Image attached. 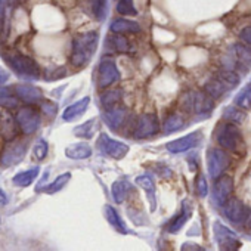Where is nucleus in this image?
Masks as SVG:
<instances>
[{
	"label": "nucleus",
	"mask_w": 251,
	"mask_h": 251,
	"mask_svg": "<svg viewBox=\"0 0 251 251\" xmlns=\"http://www.w3.org/2000/svg\"><path fill=\"white\" fill-rule=\"evenodd\" d=\"M99 34L98 31H89L78 34L73 40L71 48V64L74 67H84L95 55L98 49Z\"/></svg>",
	"instance_id": "nucleus-1"
},
{
	"label": "nucleus",
	"mask_w": 251,
	"mask_h": 251,
	"mask_svg": "<svg viewBox=\"0 0 251 251\" xmlns=\"http://www.w3.org/2000/svg\"><path fill=\"white\" fill-rule=\"evenodd\" d=\"M216 139L223 150H227V151L235 152V154H238L244 148L241 130L236 127L235 124H230V123H225V124L217 126Z\"/></svg>",
	"instance_id": "nucleus-2"
},
{
	"label": "nucleus",
	"mask_w": 251,
	"mask_h": 251,
	"mask_svg": "<svg viewBox=\"0 0 251 251\" xmlns=\"http://www.w3.org/2000/svg\"><path fill=\"white\" fill-rule=\"evenodd\" d=\"M5 59L20 75H23L25 78L39 80L42 75L39 64L27 55H23L20 52H9V53H6Z\"/></svg>",
	"instance_id": "nucleus-3"
},
{
	"label": "nucleus",
	"mask_w": 251,
	"mask_h": 251,
	"mask_svg": "<svg viewBox=\"0 0 251 251\" xmlns=\"http://www.w3.org/2000/svg\"><path fill=\"white\" fill-rule=\"evenodd\" d=\"M17 121H18V126H20V129L24 135H33L37 132V129L40 127V114L39 111L34 108V106H23L18 109L17 115H15Z\"/></svg>",
	"instance_id": "nucleus-4"
},
{
	"label": "nucleus",
	"mask_w": 251,
	"mask_h": 251,
	"mask_svg": "<svg viewBox=\"0 0 251 251\" xmlns=\"http://www.w3.org/2000/svg\"><path fill=\"white\" fill-rule=\"evenodd\" d=\"M158 130H160L158 117L152 112H148V114H142L136 120L132 136L135 139H147L154 136Z\"/></svg>",
	"instance_id": "nucleus-5"
},
{
	"label": "nucleus",
	"mask_w": 251,
	"mask_h": 251,
	"mask_svg": "<svg viewBox=\"0 0 251 251\" xmlns=\"http://www.w3.org/2000/svg\"><path fill=\"white\" fill-rule=\"evenodd\" d=\"M207 170L211 179H217L230 166L229 155L219 148H211L207 151Z\"/></svg>",
	"instance_id": "nucleus-6"
},
{
	"label": "nucleus",
	"mask_w": 251,
	"mask_h": 251,
	"mask_svg": "<svg viewBox=\"0 0 251 251\" xmlns=\"http://www.w3.org/2000/svg\"><path fill=\"white\" fill-rule=\"evenodd\" d=\"M27 152V142L21 141V139H12L8 141V144L3 148L2 157H0V163L5 167H12L18 163H21V160L24 158Z\"/></svg>",
	"instance_id": "nucleus-7"
},
{
	"label": "nucleus",
	"mask_w": 251,
	"mask_h": 251,
	"mask_svg": "<svg viewBox=\"0 0 251 251\" xmlns=\"http://www.w3.org/2000/svg\"><path fill=\"white\" fill-rule=\"evenodd\" d=\"M223 213L235 225H244L251 217V208H248L241 200L232 197L223 204Z\"/></svg>",
	"instance_id": "nucleus-8"
},
{
	"label": "nucleus",
	"mask_w": 251,
	"mask_h": 251,
	"mask_svg": "<svg viewBox=\"0 0 251 251\" xmlns=\"http://www.w3.org/2000/svg\"><path fill=\"white\" fill-rule=\"evenodd\" d=\"M98 148L100 150V152H103L105 155H108L114 160H121L126 154L129 152V145H126L120 141H114L109 136H106L105 133H102L99 136Z\"/></svg>",
	"instance_id": "nucleus-9"
},
{
	"label": "nucleus",
	"mask_w": 251,
	"mask_h": 251,
	"mask_svg": "<svg viewBox=\"0 0 251 251\" xmlns=\"http://www.w3.org/2000/svg\"><path fill=\"white\" fill-rule=\"evenodd\" d=\"M120 80V71L112 59H102L98 68V86L99 89H108Z\"/></svg>",
	"instance_id": "nucleus-10"
},
{
	"label": "nucleus",
	"mask_w": 251,
	"mask_h": 251,
	"mask_svg": "<svg viewBox=\"0 0 251 251\" xmlns=\"http://www.w3.org/2000/svg\"><path fill=\"white\" fill-rule=\"evenodd\" d=\"M213 229H214L216 242L219 244V247L222 250H236V248L241 247V242H239L236 233L232 229L226 227L220 222H216Z\"/></svg>",
	"instance_id": "nucleus-11"
},
{
	"label": "nucleus",
	"mask_w": 251,
	"mask_h": 251,
	"mask_svg": "<svg viewBox=\"0 0 251 251\" xmlns=\"http://www.w3.org/2000/svg\"><path fill=\"white\" fill-rule=\"evenodd\" d=\"M233 192V180L230 176L222 175L220 177L216 179L214 188H213V200L216 204L223 205L232 195Z\"/></svg>",
	"instance_id": "nucleus-12"
},
{
	"label": "nucleus",
	"mask_w": 251,
	"mask_h": 251,
	"mask_svg": "<svg viewBox=\"0 0 251 251\" xmlns=\"http://www.w3.org/2000/svg\"><path fill=\"white\" fill-rule=\"evenodd\" d=\"M201 141V133L200 132H192L183 138H179L176 141H172L167 144V151L172 152V154H180V152H185V151H189V150H194Z\"/></svg>",
	"instance_id": "nucleus-13"
},
{
	"label": "nucleus",
	"mask_w": 251,
	"mask_h": 251,
	"mask_svg": "<svg viewBox=\"0 0 251 251\" xmlns=\"http://www.w3.org/2000/svg\"><path fill=\"white\" fill-rule=\"evenodd\" d=\"M20 126L15 117H12L9 112L0 114V136L6 141H12L18 138L20 133Z\"/></svg>",
	"instance_id": "nucleus-14"
},
{
	"label": "nucleus",
	"mask_w": 251,
	"mask_h": 251,
	"mask_svg": "<svg viewBox=\"0 0 251 251\" xmlns=\"http://www.w3.org/2000/svg\"><path fill=\"white\" fill-rule=\"evenodd\" d=\"M126 118H127V109L121 105L109 106L103 112V120L109 126V129H112V130H117L118 127H121Z\"/></svg>",
	"instance_id": "nucleus-15"
},
{
	"label": "nucleus",
	"mask_w": 251,
	"mask_h": 251,
	"mask_svg": "<svg viewBox=\"0 0 251 251\" xmlns=\"http://www.w3.org/2000/svg\"><path fill=\"white\" fill-rule=\"evenodd\" d=\"M15 93L27 105H34L43 100V92L39 87L31 86V84H18L15 87Z\"/></svg>",
	"instance_id": "nucleus-16"
},
{
	"label": "nucleus",
	"mask_w": 251,
	"mask_h": 251,
	"mask_svg": "<svg viewBox=\"0 0 251 251\" xmlns=\"http://www.w3.org/2000/svg\"><path fill=\"white\" fill-rule=\"evenodd\" d=\"M191 106L197 114H208L213 109V98L205 92L194 93L191 98Z\"/></svg>",
	"instance_id": "nucleus-17"
},
{
	"label": "nucleus",
	"mask_w": 251,
	"mask_h": 251,
	"mask_svg": "<svg viewBox=\"0 0 251 251\" xmlns=\"http://www.w3.org/2000/svg\"><path fill=\"white\" fill-rule=\"evenodd\" d=\"M106 48H109V49H112L114 52H118V53L132 52L130 42L127 40V37L121 36L120 33H114V34L106 37Z\"/></svg>",
	"instance_id": "nucleus-18"
},
{
	"label": "nucleus",
	"mask_w": 251,
	"mask_h": 251,
	"mask_svg": "<svg viewBox=\"0 0 251 251\" xmlns=\"http://www.w3.org/2000/svg\"><path fill=\"white\" fill-rule=\"evenodd\" d=\"M89 102H90V98H89V96H86V98H83V99L74 102L73 105H70L68 108H65V111H64V114H62V118H64L65 121H73V120L78 118V117H80L81 114H84V111L87 109Z\"/></svg>",
	"instance_id": "nucleus-19"
},
{
	"label": "nucleus",
	"mask_w": 251,
	"mask_h": 251,
	"mask_svg": "<svg viewBox=\"0 0 251 251\" xmlns=\"http://www.w3.org/2000/svg\"><path fill=\"white\" fill-rule=\"evenodd\" d=\"M65 155L71 160H86L92 155V148L84 142L73 144L65 148Z\"/></svg>",
	"instance_id": "nucleus-20"
},
{
	"label": "nucleus",
	"mask_w": 251,
	"mask_h": 251,
	"mask_svg": "<svg viewBox=\"0 0 251 251\" xmlns=\"http://www.w3.org/2000/svg\"><path fill=\"white\" fill-rule=\"evenodd\" d=\"M12 6V0H0V45L8 37V17Z\"/></svg>",
	"instance_id": "nucleus-21"
},
{
	"label": "nucleus",
	"mask_w": 251,
	"mask_h": 251,
	"mask_svg": "<svg viewBox=\"0 0 251 251\" xmlns=\"http://www.w3.org/2000/svg\"><path fill=\"white\" fill-rule=\"evenodd\" d=\"M191 216H192V207L188 204V201H183V202H182V211H180L179 216H176V217L172 220V223H170V226H169V232H172V233L179 232V230L182 229V226L186 223V220H188Z\"/></svg>",
	"instance_id": "nucleus-22"
},
{
	"label": "nucleus",
	"mask_w": 251,
	"mask_h": 251,
	"mask_svg": "<svg viewBox=\"0 0 251 251\" xmlns=\"http://www.w3.org/2000/svg\"><path fill=\"white\" fill-rule=\"evenodd\" d=\"M136 183L147 192L148 200L151 202V210H155L157 201H155V185H154V180L148 175H142V176L136 177Z\"/></svg>",
	"instance_id": "nucleus-23"
},
{
	"label": "nucleus",
	"mask_w": 251,
	"mask_h": 251,
	"mask_svg": "<svg viewBox=\"0 0 251 251\" xmlns=\"http://www.w3.org/2000/svg\"><path fill=\"white\" fill-rule=\"evenodd\" d=\"M111 31L112 33H141V25L135 21H129V20H115L111 24Z\"/></svg>",
	"instance_id": "nucleus-24"
},
{
	"label": "nucleus",
	"mask_w": 251,
	"mask_h": 251,
	"mask_svg": "<svg viewBox=\"0 0 251 251\" xmlns=\"http://www.w3.org/2000/svg\"><path fill=\"white\" fill-rule=\"evenodd\" d=\"M39 172H40L39 167H33V169H30V170H24V172L15 175V176L12 177V182H14V185H17V186L27 188V186H30V185L36 180V177L39 176Z\"/></svg>",
	"instance_id": "nucleus-25"
},
{
	"label": "nucleus",
	"mask_w": 251,
	"mask_h": 251,
	"mask_svg": "<svg viewBox=\"0 0 251 251\" xmlns=\"http://www.w3.org/2000/svg\"><path fill=\"white\" fill-rule=\"evenodd\" d=\"M227 89H229V87H227L219 77H216V78H211L210 81L205 83L204 92H205L208 96H211L213 99H217V98H220L225 92H227Z\"/></svg>",
	"instance_id": "nucleus-26"
},
{
	"label": "nucleus",
	"mask_w": 251,
	"mask_h": 251,
	"mask_svg": "<svg viewBox=\"0 0 251 251\" xmlns=\"http://www.w3.org/2000/svg\"><path fill=\"white\" fill-rule=\"evenodd\" d=\"M96 127H98V120L96 118H92V120H87L86 123L77 126V127L73 130V133L78 138H83V139H90L93 138L95 132H96Z\"/></svg>",
	"instance_id": "nucleus-27"
},
{
	"label": "nucleus",
	"mask_w": 251,
	"mask_h": 251,
	"mask_svg": "<svg viewBox=\"0 0 251 251\" xmlns=\"http://www.w3.org/2000/svg\"><path fill=\"white\" fill-rule=\"evenodd\" d=\"M105 216H106L108 223H109L115 230H118V232H121V233H127V227H126L123 219L120 217V214L117 213V210H115L114 207L106 205V207H105Z\"/></svg>",
	"instance_id": "nucleus-28"
},
{
	"label": "nucleus",
	"mask_w": 251,
	"mask_h": 251,
	"mask_svg": "<svg viewBox=\"0 0 251 251\" xmlns=\"http://www.w3.org/2000/svg\"><path fill=\"white\" fill-rule=\"evenodd\" d=\"M232 50H233V58L239 65H242L244 68L251 67V49L248 46L235 45Z\"/></svg>",
	"instance_id": "nucleus-29"
},
{
	"label": "nucleus",
	"mask_w": 251,
	"mask_h": 251,
	"mask_svg": "<svg viewBox=\"0 0 251 251\" xmlns=\"http://www.w3.org/2000/svg\"><path fill=\"white\" fill-rule=\"evenodd\" d=\"M21 99L18 98L17 93H14L11 89H6V87H0V106L3 108H17L18 106V102Z\"/></svg>",
	"instance_id": "nucleus-30"
},
{
	"label": "nucleus",
	"mask_w": 251,
	"mask_h": 251,
	"mask_svg": "<svg viewBox=\"0 0 251 251\" xmlns=\"http://www.w3.org/2000/svg\"><path fill=\"white\" fill-rule=\"evenodd\" d=\"M111 192H112V198L115 202L121 204L126 197H127V192H129V183L126 180H115L111 186Z\"/></svg>",
	"instance_id": "nucleus-31"
},
{
	"label": "nucleus",
	"mask_w": 251,
	"mask_h": 251,
	"mask_svg": "<svg viewBox=\"0 0 251 251\" xmlns=\"http://www.w3.org/2000/svg\"><path fill=\"white\" fill-rule=\"evenodd\" d=\"M183 124H185V120H183L182 115H179V114H172V115H169V117L166 118L164 126H163V130H164L166 133H173V132L182 129V127H183Z\"/></svg>",
	"instance_id": "nucleus-32"
},
{
	"label": "nucleus",
	"mask_w": 251,
	"mask_h": 251,
	"mask_svg": "<svg viewBox=\"0 0 251 251\" xmlns=\"http://www.w3.org/2000/svg\"><path fill=\"white\" fill-rule=\"evenodd\" d=\"M71 180V173H62V175H59L50 185H48L46 188H45V192L46 194H55V192H58V191H61L62 188H65V185L68 183Z\"/></svg>",
	"instance_id": "nucleus-33"
},
{
	"label": "nucleus",
	"mask_w": 251,
	"mask_h": 251,
	"mask_svg": "<svg viewBox=\"0 0 251 251\" xmlns=\"http://www.w3.org/2000/svg\"><path fill=\"white\" fill-rule=\"evenodd\" d=\"M121 96H123V93H121V90H120V89L108 90V92L102 93V96H100V102H102V105H103L105 108H109V106L117 105V103L121 100Z\"/></svg>",
	"instance_id": "nucleus-34"
},
{
	"label": "nucleus",
	"mask_w": 251,
	"mask_h": 251,
	"mask_svg": "<svg viewBox=\"0 0 251 251\" xmlns=\"http://www.w3.org/2000/svg\"><path fill=\"white\" fill-rule=\"evenodd\" d=\"M235 105L242 108V109H250L251 108V87L242 89L235 96Z\"/></svg>",
	"instance_id": "nucleus-35"
},
{
	"label": "nucleus",
	"mask_w": 251,
	"mask_h": 251,
	"mask_svg": "<svg viewBox=\"0 0 251 251\" xmlns=\"http://www.w3.org/2000/svg\"><path fill=\"white\" fill-rule=\"evenodd\" d=\"M217 77L230 89V87H235L238 83H239V75L236 74V73H233V71H230V70H225V71H220L219 74H217Z\"/></svg>",
	"instance_id": "nucleus-36"
},
{
	"label": "nucleus",
	"mask_w": 251,
	"mask_h": 251,
	"mask_svg": "<svg viewBox=\"0 0 251 251\" xmlns=\"http://www.w3.org/2000/svg\"><path fill=\"white\" fill-rule=\"evenodd\" d=\"M117 12L121 14V15H136L138 14L133 0H118Z\"/></svg>",
	"instance_id": "nucleus-37"
},
{
	"label": "nucleus",
	"mask_w": 251,
	"mask_h": 251,
	"mask_svg": "<svg viewBox=\"0 0 251 251\" xmlns=\"http://www.w3.org/2000/svg\"><path fill=\"white\" fill-rule=\"evenodd\" d=\"M90 8L96 20L102 21L106 14V0H90Z\"/></svg>",
	"instance_id": "nucleus-38"
},
{
	"label": "nucleus",
	"mask_w": 251,
	"mask_h": 251,
	"mask_svg": "<svg viewBox=\"0 0 251 251\" xmlns=\"http://www.w3.org/2000/svg\"><path fill=\"white\" fill-rule=\"evenodd\" d=\"M48 150H49V147H48V142H46L45 139H39V141L36 142L34 148H33L34 157H36L39 161L45 160V158H46V155H48Z\"/></svg>",
	"instance_id": "nucleus-39"
},
{
	"label": "nucleus",
	"mask_w": 251,
	"mask_h": 251,
	"mask_svg": "<svg viewBox=\"0 0 251 251\" xmlns=\"http://www.w3.org/2000/svg\"><path fill=\"white\" fill-rule=\"evenodd\" d=\"M244 114L238 109V108H235V106H227L226 109H225V118L226 120H230V121H233V123H241L242 120H244Z\"/></svg>",
	"instance_id": "nucleus-40"
},
{
	"label": "nucleus",
	"mask_w": 251,
	"mask_h": 251,
	"mask_svg": "<svg viewBox=\"0 0 251 251\" xmlns=\"http://www.w3.org/2000/svg\"><path fill=\"white\" fill-rule=\"evenodd\" d=\"M195 191H197V195L204 198L207 197V192H208V186H207V180L202 175H198L197 179H195Z\"/></svg>",
	"instance_id": "nucleus-41"
},
{
	"label": "nucleus",
	"mask_w": 251,
	"mask_h": 251,
	"mask_svg": "<svg viewBox=\"0 0 251 251\" xmlns=\"http://www.w3.org/2000/svg\"><path fill=\"white\" fill-rule=\"evenodd\" d=\"M65 70L64 68H58L56 71H53L52 74L50 73H46V80H58V78H61L62 75H65Z\"/></svg>",
	"instance_id": "nucleus-42"
},
{
	"label": "nucleus",
	"mask_w": 251,
	"mask_h": 251,
	"mask_svg": "<svg viewBox=\"0 0 251 251\" xmlns=\"http://www.w3.org/2000/svg\"><path fill=\"white\" fill-rule=\"evenodd\" d=\"M239 37H241V40H244L247 45H250V46H251V27L244 28V30L241 31Z\"/></svg>",
	"instance_id": "nucleus-43"
},
{
	"label": "nucleus",
	"mask_w": 251,
	"mask_h": 251,
	"mask_svg": "<svg viewBox=\"0 0 251 251\" xmlns=\"http://www.w3.org/2000/svg\"><path fill=\"white\" fill-rule=\"evenodd\" d=\"M43 109H45V112H46V114H49V115H53V114L56 112V105H55V103L45 102V103H43Z\"/></svg>",
	"instance_id": "nucleus-44"
},
{
	"label": "nucleus",
	"mask_w": 251,
	"mask_h": 251,
	"mask_svg": "<svg viewBox=\"0 0 251 251\" xmlns=\"http://www.w3.org/2000/svg\"><path fill=\"white\" fill-rule=\"evenodd\" d=\"M8 80H9V73L3 67H0V86H2L3 83H6Z\"/></svg>",
	"instance_id": "nucleus-45"
},
{
	"label": "nucleus",
	"mask_w": 251,
	"mask_h": 251,
	"mask_svg": "<svg viewBox=\"0 0 251 251\" xmlns=\"http://www.w3.org/2000/svg\"><path fill=\"white\" fill-rule=\"evenodd\" d=\"M8 204V197L5 195V192L0 189V205H6Z\"/></svg>",
	"instance_id": "nucleus-46"
},
{
	"label": "nucleus",
	"mask_w": 251,
	"mask_h": 251,
	"mask_svg": "<svg viewBox=\"0 0 251 251\" xmlns=\"http://www.w3.org/2000/svg\"><path fill=\"white\" fill-rule=\"evenodd\" d=\"M182 250H201V247H197V245H189V242H186L185 245H182Z\"/></svg>",
	"instance_id": "nucleus-47"
}]
</instances>
